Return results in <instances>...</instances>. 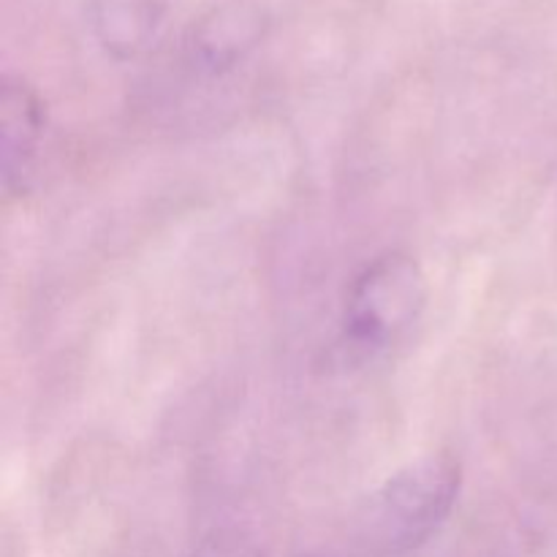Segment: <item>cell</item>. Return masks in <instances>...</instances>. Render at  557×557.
Returning <instances> with one entry per match:
<instances>
[{
    "label": "cell",
    "mask_w": 557,
    "mask_h": 557,
    "mask_svg": "<svg viewBox=\"0 0 557 557\" xmlns=\"http://www.w3.org/2000/svg\"><path fill=\"white\" fill-rule=\"evenodd\" d=\"M462 468L451 455L408 462L359 506L354 536L370 557H397L422 547L451 515Z\"/></svg>",
    "instance_id": "obj_1"
},
{
    "label": "cell",
    "mask_w": 557,
    "mask_h": 557,
    "mask_svg": "<svg viewBox=\"0 0 557 557\" xmlns=\"http://www.w3.org/2000/svg\"><path fill=\"white\" fill-rule=\"evenodd\" d=\"M428 305V277L417 259L386 253L364 267L346 305V341L362 354L389 351L413 330Z\"/></svg>",
    "instance_id": "obj_2"
},
{
    "label": "cell",
    "mask_w": 557,
    "mask_h": 557,
    "mask_svg": "<svg viewBox=\"0 0 557 557\" xmlns=\"http://www.w3.org/2000/svg\"><path fill=\"white\" fill-rule=\"evenodd\" d=\"M44 136V107L27 82L5 76L0 87V158L3 188H25Z\"/></svg>",
    "instance_id": "obj_3"
},
{
    "label": "cell",
    "mask_w": 557,
    "mask_h": 557,
    "mask_svg": "<svg viewBox=\"0 0 557 557\" xmlns=\"http://www.w3.org/2000/svg\"><path fill=\"white\" fill-rule=\"evenodd\" d=\"M264 16L256 3L234 0L212 11L194 33V54L210 69H226L261 36Z\"/></svg>",
    "instance_id": "obj_4"
},
{
    "label": "cell",
    "mask_w": 557,
    "mask_h": 557,
    "mask_svg": "<svg viewBox=\"0 0 557 557\" xmlns=\"http://www.w3.org/2000/svg\"><path fill=\"white\" fill-rule=\"evenodd\" d=\"M166 3L169 0H98V38L117 58H134L145 52L161 27Z\"/></svg>",
    "instance_id": "obj_5"
},
{
    "label": "cell",
    "mask_w": 557,
    "mask_h": 557,
    "mask_svg": "<svg viewBox=\"0 0 557 557\" xmlns=\"http://www.w3.org/2000/svg\"><path fill=\"white\" fill-rule=\"evenodd\" d=\"M190 557H261V553L239 533L218 531L207 536Z\"/></svg>",
    "instance_id": "obj_6"
},
{
    "label": "cell",
    "mask_w": 557,
    "mask_h": 557,
    "mask_svg": "<svg viewBox=\"0 0 557 557\" xmlns=\"http://www.w3.org/2000/svg\"><path fill=\"white\" fill-rule=\"evenodd\" d=\"M308 557H324V555H308Z\"/></svg>",
    "instance_id": "obj_7"
}]
</instances>
